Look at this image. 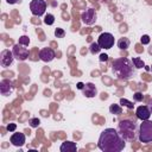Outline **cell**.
Wrapping results in <instances>:
<instances>
[{"mask_svg": "<svg viewBox=\"0 0 152 152\" xmlns=\"http://www.w3.org/2000/svg\"><path fill=\"white\" fill-rule=\"evenodd\" d=\"M140 42H141V44H142V45H146V44H148V43H150V37H148L147 34H144V36L141 37Z\"/></svg>", "mask_w": 152, "mask_h": 152, "instance_id": "obj_26", "label": "cell"}, {"mask_svg": "<svg viewBox=\"0 0 152 152\" xmlns=\"http://www.w3.org/2000/svg\"><path fill=\"white\" fill-rule=\"evenodd\" d=\"M109 112H110L112 114H115V115H120V114L122 113V108H121V104H115V103L110 104V106H109Z\"/></svg>", "mask_w": 152, "mask_h": 152, "instance_id": "obj_17", "label": "cell"}, {"mask_svg": "<svg viewBox=\"0 0 152 152\" xmlns=\"http://www.w3.org/2000/svg\"><path fill=\"white\" fill-rule=\"evenodd\" d=\"M125 146V139L120 135L119 131L114 128H106L99 137L97 147L103 152H120Z\"/></svg>", "mask_w": 152, "mask_h": 152, "instance_id": "obj_1", "label": "cell"}, {"mask_svg": "<svg viewBox=\"0 0 152 152\" xmlns=\"http://www.w3.org/2000/svg\"><path fill=\"white\" fill-rule=\"evenodd\" d=\"M31 13L36 17H42L46 11V2L44 0H31L30 2Z\"/></svg>", "mask_w": 152, "mask_h": 152, "instance_id": "obj_5", "label": "cell"}, {"mask_svg": "<svg viewBox=\"0 0 152 152\" xmlns=\"http://www.w3.org/2000/svg\"><path fill=\"white\" fill-rule=\"evenodd\" d=\"M7 1V4H11V5H13V4H17L18 2V0H6Z\"/></svg>", "mask_w": 152, "mask_h": 152, "instance_id": "obj_30", "label": "cell"}, {"mask_svg": "<svg viewBox=\"0 0 152 152\" xmlns=\"http://www.w3.org/2000/svg\"><path fill=\"white\" fill-rule=\"evenodd\" d=\"M28 125L32 127V128H37L39 125H40V120L38 118H31L28 120Z\"/></svg>", "mask_w": 152, "mask_h": 152, "instance_id": "obj_21", "label": "cell"}, {"mask_svg": "<svg viewBox=\"0 0 152 152\" xmlns=\"http://www.w3.org/2000/svg\"><path fill=\"white\" fill-rule=\"evenodd\" d=\"M133 100H134L135 102H141V101L144 100V95H142V93H140V91L134 93V94H133Z\"/></svg>", "mask_w": 152, "mask_h": 152, "instance_id": "obj_24", "label": "cell"}, {"mask_svg": "<svg viewBox=\"0 0 152 152\" xmlns=\"http://www.w3.org/2000/svg\"><path fill=\"white\" fill-rule=\"evenodd\" d=\"M44 23H45L46 25H52V24L55 23V17H53V14H51V13H48V14L45 15Z\"/></svg>", "mask_w": 152, "mask_h": 152, "instance_id": "obj_22", "label": "cell"}, {"mask_svg": "<svg viewBox=\"0 0 152 152\" xmlns=\"http://www.w3.org/2000/svg\"><path fill=\"white\" fill-rule=\"evenodd\" d=\"M135 114H137V118L140 119L141 121L144 120H148L150 116H151V110L148 108V106H139L135 110Z\"/></svg>", "mask_w": 152, "mask_h": 152, "instance_id": "obj_12", "label": "cell"}, {"mask_svg": "<svg viewBox=\"0 0 152 152\" xmlns=\"http://www.w3.org/2000/svg\"><path fill=\"white\" fill-rule=\"evenodd\" d=\"M55 36H56L57 38H63V37L65 36V31H64L63 28H61V27H57V28L55 30Z\"/></svg>", "mask_w": 152, "mask_h": 152, "instance_id": "obj_25", "label": "cell"}, {"mask_svg": "<svg viewBox=\"0 0 152 152\" xmlns=\"http://www.w3.org/2000/svg\"><path fill=\"white\" fill-rule=\"evenodd\" d=\"M82 91H83V95H84L86 97H94V96L97 94V89H96L95 84L91 83V82L86 83V84H84V88L82 89Z\"/></svg>", "mask_w": 152, "mask_h": 152, "instance_id": "obj_14", "label": "cell"}, {"mask_svg": "<svg viewBox=\"0 0 152 152\" xmlns=\"http://www.w3.org/2000/svg\"><path fill=\"white\" fill-rule=\"evenodd\" d=\"M150 70H151V71H152V65H151V69H150Z\"/></svg>", "mask_w": 152, "mask_h": 152, "instance_id": "obj_32", "label": "cell"}, {"mask_svg": "<svg viewBox=\"0 0 152 152\" xmlns=\"http://www.w3.org/2000/svg\"><path fill=\"white\" fill-rule=\"evenodd\" d=\"M15 128H17V125H15V124H10V125L6 127V129H7L8 132H13V131H15Z\"/></svg>", "mask_w": 152, "mask_h": 152, "instance_id": "obj_27", "label": "cell"}, {"mask_svg": "<svg viewBox=\"0 0 152 152\" xmlns=\"http://www.w3.org/2000/svg\"><path fill=\"white\" fill-rule=\"evenodd\" d=\"M13 58H14V56H13L12 51H10L7 49L1 51V53H0V64H1V66H4V68L10 66L13 62Z\"/></svg>", "mask_w": 152, "mask_h": 152, "instance_id": "obj_9", "label": "cell"}, {"mask_svg": "<svg viewBox=\"0 0 152 152\" xmlns=\"http://www.w3.org/2000/svg\"><path fill=\"white\" fill-rule=\"evenodd\" d=\"M89 50H90V52H91L93 55H95V53H99V52H100L101 48H100V45L97 44V42H96V43L94 42V43H91V44H90Z\"/></svg>", "mask_w": 152, "mask_h": 152, "instance_id": "obj_20", "label": "cell"}, {"mask_svg": "<svg viewBox=\"0 0 152 152\" xmlns=\"http://www.w3.org/2000/svg\"><path fill=\"white\" fill-rule=\"evenodd\" d=\"M118 131L125 140H135L137 134H139V131L137 129L135 122L131 121V120H121L119 122Z\"/></svg>", "mask_w": 152, "mask_h": 152, "instance_id": "obj_3", "label": "cell"}, {"mask_svg": "<svg viewBox=\"0 0 152 152\" xmlns=\"http://www.w3.org/2000/svg\"><path fill=\"white\" fill-rule=\"evenodd\" d=\"M120 104H121V107H122V106H125V107H127L128 109H133V108H134L133 102L128 101V100H127V99H125V97H121V99H120Z\"/></svg>", "mask_w": 152, "mask_h": 152, "instance_id": "obj_19", "label": "cell"}, {"mask_svg": "<svg viewBox=\"0 0 152 152\" xmlns=\"http://www.w3.org/2000/svg\"><path fill=\"white\" fill-rule=\"evenodd\" d=\"M129 45H131V42H129V39L126 38V37H122V38H120V39L118 40V48H119L120 50H127V49L129 48Z\"/></svg>", "mask_w": 152, "mask_h": 152, "instance_id": "obj_16", "label": "cell"}, {"mask_svg": "<svg viewBox=\"0 0 152 152\" xmlns=\"http://www.w3.org/2000/svg\"><path fill=\"white\" fill-rule=\"evenodd\" d=\"M18 43H19V44H21V45L28 46V44H30V38H28L27 36H21V37H19Z\"/></svg>", "mask_w": 152, "mask_h": 152, "instance_id": "obj_23", "label": "cell"}, {"mask_svg": "<svg viewBox=\"0 0 152 152\" xmlns=\"http://www.w3.org/2000/svg\"><path fill=\"white\" fill-rule=\"evenodd\" d=\"M55 57H56V53H55V51L51 48H43L39 51V58L43 62H46V63L48 62H51Z\"/></svg>", "mask_w": 152, "mask_h": 152, "instance_id": "obj_11", "label": "cell"}, {"mask_svg": "<svg viewBox=\"0 0 152 152\" xmlns=\"http://www.w3.org/2000/svg\"><path fill=\"white\" fill-rule=\"evenodd\" d=\"M81 19H82V21H83L86 25H93V24L96 21V19H97L96 11L93 10V8L86 10V11L81 14Z\"/></svg>", "mask_w": 152, "mask_h": 152, "instance_id": "obj_8", "label": "cell"}, {"mask_svg": "<svg viewBox=\"0 0 152 152\" xmlns=\"http://www.w3.org/2000/svg\"><path fill=\"white\" fill-rule=\"evenodd\" d=\"M107 59H108V55H106V53H102V55H100V61H101V62H103V61L106 62Z\"/></svg>", "mask_w": 152, "mask_h": 152, "instance_id": "obj_28", "label": "cell"}, {"mask_svg": "<svg viewBox=\"0 0 152 152\" xmlns=\"http://www.w3.org/2000/svg\"><path fill=\"white\" fill-rule=\"evenodd\" d=\"M133 63L126 57H120L113 61L112 64V70L114 75L120 78V80H128L129 77L133 76L134 69H133Z\"/></svg>", "mask_w": 152, "mask_h": 152, "instance_id": "obj_2", "label": "cell"}, {"mask_svg": "<svg viewBox=\"0 0 152 152\" xmlns=\"http://www.w3.org/2000/svg\"><path fill=\"white\" fill-rule=\"evenodd\" d=\"M132 63H133L134 68H137V69H141V68H145V63H144V61H142L140 57H133V59H132Z\"/></svg>", "mask_w": 152, "mask_h": 152, "instance_id": "obj_18", "label": "cell"}, {"mask_svg": "<svg viewBox=\"0 0 152 152\" xmlns=\"http://www.w3.org/2000/svg\"><path fill=\"white\" fill-rule=\"evenodd\" d=\"M97 44L101 49H110L114 45V36L109 32H103L97 38Z\"/></svg>", "mask_w": 152, "mask_h": 152, "instance_id": "obj_6", "label": "cell"}, {"mask_svg": "<svg viewBox=\"0 0 152 152\" xmlns=\"http://www.w3.org/2000/svg\"><path fill=\"white\" fill-rule=\"evenodd\" d=\"M59 150L61 152H76L77 146H76V142L74 141H64L62 142Z\"/></svg>", "mask_w": 152, "mask_h": 152, "instance_id": "obj_15", "label": "cell"}, {"mask_svg": "<svg viewBox=\"0 0 152 152\" xmlns=\"http://www.w3.org/2000/svg\"><path fill=\"white\" fill-rule=\"evenodd\" d=\"M138 139L144 144L152 142V121L150 119L148 120H144L140 124Z\"/></svg>", "mask_w": 152, "mask_h": 152, "instance_id": "obj_4", "label": "cell"}, {"mask_svg": "<svg viewBox=\"0 0 152 152\" xmlns=\"http://www.w3.org/2000/svg\"><path fill=\"white\" fill-rule=\"evenodd\" d=\"M12 52H13L14 58H17L18 61H25V59L28 58V56H30L28 49H27L25 45H21V44H19V43H17V44L13 46Z\"/></svg>", "mask_w": 152, "mask_h": 152, "instance_id": "obj_7", "label": "cell"}, {"mask_svg": "<svg viewBox=\"0 0 152 152\" xmlns=\"http://www.w3.org/2000/svg\"><path fill=\"white\" fill-rule=\"evenodd\" d=\"M13 90H14V84H13L12 81L2 80L0 82V93H1V95L8 96V95H11L13 93Z\"/></svg>", "mask_w": 152, "mask_h": 152, "instance_id": "obj_10", "label": "cell"}, {"mask_svg": "<svg viewBox=\"0 0 152 152\" xmlns=\"http://www.w3.org/2000/svg\"><path fill=\"white\" fill-rule=\"evenodd\" d=\"M25 139H26V138H25V134L18 132V133H13V134L11 135L10 141H11L12 145L19 147V146H23V145L25 144Z\"/></svg>", "mask_w": 152, "mask_h": 152, "instance_id": "obj_13", "label": "cell"}, {"mask_svg": "<svg viewBox=\"0 0 152 152\" xmlns=\"http://www.w3.org/2000/svg\"><path fill=\"white\" fill-rule=\"evenodd\" d=\"M84 84H86V83H83V82H78V83L76 84V87H77V89H80V90H82V89L84 88Z\"/></svg>", "mask_w": 152, "mask_h": 152, "instance_id": "obj_29", "label": "cell"}, {"mask_svg": "<svg viewBox=\"0 0 152 152\" xmlns=\"http://www.w3.org/2000/svg\"><path fill=\"white\" fill-rule=\"evenodd\" d=\"M148 108H150V110H151V113H152V99H151L150 102H148Z\"/></svg>", "mask_w": 152, "mask_h": 152, "instance_id": "obj_31", "label": "cell"}]
</instances>
